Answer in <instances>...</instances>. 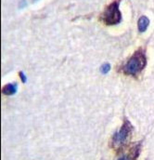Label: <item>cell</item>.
<instances>
[{
  "instance_id": "6da1fadb",
  "label": "cell",
  "mask_w": 154,
  "mask_h": 160,
  "mask_svg": "<svg viewBox=\"0 0 154 160\" xmlns=\"http://www.w3.org/2000/svg\"><path fill=\"white\" fill-rule=\"evenodd\" d=\"M146 64H147V59H146L145 51L142 48H139L128 60V62L123 66V71L126 75L136 77L140 72H142Z\"/></svg>"
},
{
  "instance_id": "7a4b0ae2",
  "label": "cell",
  "mask_w": 154,
  "mask_h": 160,
  "mask_svg": "<svg viewBox=\"0 0 154 160\" xmlns=\"http://www.w3.org/2000/svg\"><path fill=\"white\" fill-rule=\"evenodd\" d=\"M120 0H116L113 2L108 8L105 9L101 16L102 22L107 25H115L121 22L122 21V13L119 9Z\"/></svg>"
},
{
  "instance_id": "3957f363",
  "label": "cell",
  "mask_w": 154,
  "mask_h": 160,
  "mask_svg": "<svg viewBox=\"0 0 154 160\" xmlns=\"http://www.w3.org/2000/svg\"><path fill=\"white\" fill-rule=\"evenodd\" d=\"M133 131V126L128 119L123 120L121 128L116 132L113 137V145L114 147H121L126 143L128 139L131 137Z\"/></svg>"
},
{
  "instance_id": "277c9868",
  "label": "cell",
  "mask_w": 154,
  "mask_h": 160,
  "mask_svg": "<svg viewBox=\"0 0 154 160\" xmlns=\"http://www.w3.org/2000/svg\"><path fill=\"white\" fill-rule=\"evenodd\" d=\"M140 150H141V144L140 143L134 144V146L131 148L129 154L123 155L117 160H137V158H138V156L140 154Z\"/></svg>"
},
{
  "instance_id": "5b68a950",
  "label": "cell",
  "mask_w": 154,
  "mask_h": 160,
  "mask_svg": "<svg viewBox=\"0 0 154 160\" xmlns=\"http://www.w3.org/2000/svg\"><path fill=\"white\" fill-rule=\"evenodd\" d=\"M149 25H150V20H149V18L146 17V16L140 17V19L138 20V24H137L139 32H141V33L145 32L147 30V28L149 27Z\"/></svg>"
},
{
  "instance_id": "8992f818",
  "label": "cell",
  "mask_w": 154,
  "mask_h": 160,
  "mask_svg": "<svg viewBox=\"0 0 154 160\" xmlns=\"http://www.w3.org/2000/svg\"><path fill=\"white\" fill-rule=\"evenodd\" d=\"M2 92L5 95H13L17 92V85L16 84H7L3 88Z\"/></svg>"
},
{
  "instance_id": "52a82bcc",
  "label": "cell",
  "mask_w": 154,
  "mask_h": 160,
  "mask_svg": "<svg viewBox=\"0 0 154 160\" xmlns=\"http://www.w3.org/2000/svg\"><path fill=\"white\" fill-rule=\"evenodd\" d=\"M110 70H111V65H110L109 63L103 64V65L101 66V68H100V71H101L102 74H107V73L110 72Z\"/></svg>"
},
{
  "instance_id": "ba28073f",
  "label": "cell",
  "mask_w": 154,
  "mask_h": 160,
  "mask_svg": "<svg viewBox=\"0 0 154 160\" xmlns=\"http://www.w3.org/2000/svg\"><path fill=\"white\" fill-rule=\"evenodd\" d=\"M20 76H21V78H22V79L23 82H25V81H26V77H25V76H23V73H22V72H21V73H20Z\"/></svg>"
}]
</instances>
